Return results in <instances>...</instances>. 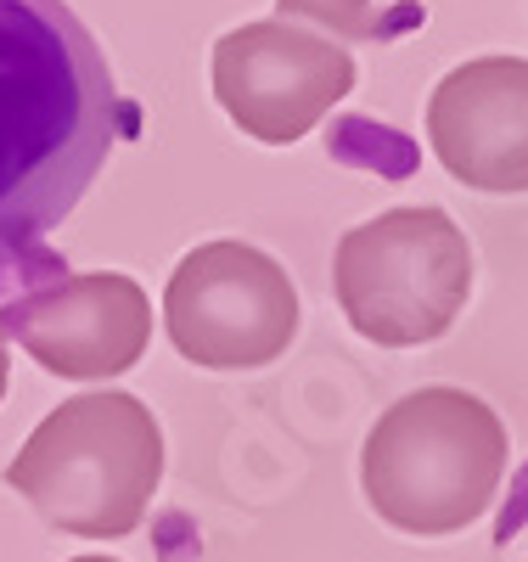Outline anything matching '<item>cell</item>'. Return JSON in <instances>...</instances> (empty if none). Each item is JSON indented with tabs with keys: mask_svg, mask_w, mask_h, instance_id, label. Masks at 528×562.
I'll use <instances>...</instances> for the list:
<instances>
[{
	"mask_svg": "<svg viewBox=\"0 0 528 562\" xmlns=\"http://www.w3.org/2000/svg\"><path fill=\"white\" fill-rule=\"evenodd\" d=\"M119 140V90L63 0H0V288L57 231Z\"/></svg>",
	"mask_w": 528,
	"mask_h": 562,
	"instance_id": "cell-1",
	"label": "cell"
},
{
	"mask_svg": "<svg viewBox=\"0 0 528 562\" xmlns=\"http://www.w3.org/2000/svg\"><path fill=\"white\" fill-rule=\"evenodd\" d=\"M506 456L512 445L495 405L467 389H416L371 422L360 490L389 529L445 540L495 506Z\"/></svg>",
	"mask_w": 528,
	"mask_h": 562,
	"instance_id": "cell-2",
	"label": "cell"
},
{
	"mask_svg": "<svg viewBox=\"0 0 528 562\" xmlns=\"http://www.w3.org/2000/svg\"><path fill=\"white\" fill-rule=\"evenodd\" d=\"M164 434L153 411L124 389L57 405L7 467V484L52 529L79 540L130 535L158 495Z\"/></svg>",
	"mask_w": 528,
	"mask_h": 562,
	"instance_id": "cell-3",
	"label": "cell"
},
{
	"mask_svg": "<svg viewBox=\"0 0 528 562\" xmlns=\"http://www.w3.org/2000/svg\"><path fill=\"white\" fill-rule=\"evenodd\" d=\"M332 299L366 344H439L472 299V243L445 209H389L338 237Z\"/></svg>",
	"mask_w": 528,
	"mask_h": 562,
	"instance_id": "cell-4",
	"label": "cell"
},
{
	"mask_svg": "<svg viewBox=\"0 0 528 562\" xmlns=\"http://www.w3.org/2000/svg\"><path fill=\"white\" fill-rule=\"evenodd\" d=\"M299 288L254 243H203L191 248L164 288V333L180 360L203 371H254L293 349L299 338Z\"/></svg>",
	"mask_w": 528,
	"mask_h": 562,
	"instance_id": "cell-5",
	"label": "cell"
},
{
	"mask_svg": "<svg viewBox=\"0 0 528 562\" xmlns=\"http://www.w3.org/2000/svg\"><path fill=\"white\" fill-rule=\"evenodd\" d=\"M209 79L214 102L243 135L265 147H293L355 90V57L349 45L310 34L304 23L265 18L220 34Z\"/></svg>",
	"mask_w": 528,
	"mask_h": 562,
	"instance_id": "cell-6",
	"label": "cell"
},
{
	"mask_svg": "<svg viewBox=\"0 0 528 562\" xmlns=\"http://www.w3.org/2000/svg\"><path fill=\"white\" fill-rule=\"evenodd\" d=\"M0 338H12L52 378L102 383L130 371L153 344V299L119 270H52L0 304Z\"/></svg>",
	"mask_w": 528,
	"mask_h": 562,
	"instance_id": "cell-7",
	"label": "cell"
},
{
	"mask_svg": "<svg viewBox=\"0 0 528 562\" xmlns=\"http://www.w3.org/2000/svg\"><path fill=\"white\" fill-rule=\"evenodd\" d=\"M427 147L472 192H528V57H472L427 97Z\"/></svg>",
	"mask_w": 528,
	"mask_h": 562,
	"instance_id": "cell-8",
	"label": "cell"
},
{
	"mask_svg": "<svg viewBox=\"0 0 528 562\" xmlns=\"http://www.w3.org/2000/svg\"><path fill=\"white\" fill-rule=\"evenodd\" d=\"M281 18L287 23H321L332 34H344V40H360L377 29V12H371V0H276Z\"/></svg>",
	"mask_w": 528,
	"mask_h": 562,
	"instance_id": "cell-9",
	"label": "cell"
},
{
	"mask_svg": "<svg viewBox=\"0 0 528 562\" xmlns=\"http://www.w3.org/2000/svg\"><path fill=\"white\" fill-rule=\"evenodd\" d=\"M7 378H12V360H7V338H0V400H7Z\"/></svg>",
	"mask_w": 528,
	"mask_h": 562,
	"instance_id": "cell-10",
	"label": "cell"
},
{
	"mask_svg": "<svg viewBox=\"0 0 528 562\" xmlns=\"http://www.w3.org/2000/svg\"><path fill=\"white\" fill-rule=\"evenodd\" d=\"M74 562H119V557H74Z\"/></svg>",
	"mask_w": 528,
	"mask_h": 562,
	"instance_id": "cell-11",
	"label": "cell"
}]
</instances>
